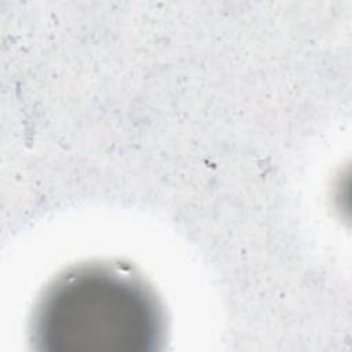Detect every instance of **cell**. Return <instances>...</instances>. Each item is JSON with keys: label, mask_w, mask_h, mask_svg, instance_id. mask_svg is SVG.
Returning <instances> with one entry per match:
<instances>
[{"label": "cell", "mask_w": 352, "mask_h": 352, "mask_svg": "<svg viewBox=\"0 0 352 352\" xmlns=\"http://www.w3.org/2000/svg\"><path fill=\"white\" fill-rule=\"evenodd\" d=\"M32 331L44 352H151L165 340V315L151 286L132 268L88 263L47 286Z\"/></svg>", "instance_id": "1"}]
</instances>
